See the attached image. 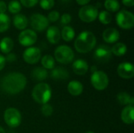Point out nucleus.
I'll return each instance as SVG.
<instances>
[{
  "mask_svg": "<svg viewBox=\"0 0 134 133\" xmlns=\"http://www.w3.org/2000/svg\"><path fill=\"white\" fill-rule=\"evenodd\" d=\"M60 17V13L56 11V10H53L51 11L49 14H48V16H47V19L49 20V22H56L57 21Z\"/></svg>",
  "mask_w": 134,
  "mask_h": 133,
  "instance_id": "obj_33",
  "label": "nucleus"
},
{
  "mask_svg": "<svg viewBox=\"0 0 134 133\" xmlns=\"http://www.w3.org/2000/svg\"><path fill=\"white\" fill-rule=\"evenodd\" d=\"M116 22L119 27L122 29H131L134 26V15L128 10L122 9L116 15Z\"/></svg>",
  "mask_w": 134,
  "mask_h": 133,
  "instance_id": "obj_6",
  "label": "nucleus"
},
{
  "mask_svg": "<svg viewBox=\"0 0 134 133\" xmlns=\"http://www.w3.org/2000/svg\"><path fill=\"white\" fill-rule=\"evenodd\" d=\"M72 70L74 73L78 75H84L89 70V65L86 60L78 59L72 63Z\"/></svg>",
  "mask_w": 134,
  "mask_h": 133,
  "instance_id": "obj_16",
  "label": "nucleus"
},
{
  "mask_svg": "<svg viewBox=\"0 0 134 133\" xmlns=\"http://www.w3.org/2000/svg\"><path fill=\"white\" fill-rule=\"evenodd\" d=\"M60 31L57 26H50L46 31V38L51 44H57L60 40Z\"/></svg>",
  "mask_w": 134,
  "mask_h": 133,
  "instance_id": "obj_15",
  "label": "nucleus"
},
{
  "mask_svg": "<svg viewBox=\"0 0 134 133\" xmlns=\"http://www.w3.org/2000/svg\"><path fill=\"white\" fill-rule=\"evenodd\" d=\"M49 20L47 17L40 13L32 14L30 18V24L31 27L37 31H43L49 27Z\"/></svg>",
  "mask_w": 134,
  "mask_h": 133,
  "instance_id": "obj_9",
  "label": "nucleus"
},
{
  "mask_svg": "<svg viewBox=\"0 0 134 133\" xmlns=\"http://www.w3.org/2000/svg\"><path fill=\"white\" fill-rule=\"evenodd\" d=\"M90 82L93 87L98 91H103L108 86L109 78L106 73L101 71L93 72L90 77Z\"/></svg>",
  "mask_w": 134,
  "mask_h": 133,
  "instance_id": "obj_5",
  "label": "nucleus"
},
{
  "mask_svg": "<svg viewBox=\"0 0 134 133\" xmlns=\"http://www.w3.org/2000/svg\"><path fill=\"white\" fill-rule=\"evenodd\" d=\"M50 77L54 80H66L69 78V72L63 67H57L52 69Z\"/></svg>",
  "mask_w": 134,
  "mask_h": 133,
  "instance_id": "obj_18",
  "label": "nucleus"
},
{
  "mask_svg": "<svg viewBox=\"0 0 134 133\" xmlns=\"http://www.w3.org/2000/svg\"><path fill=\"white\" fill-rule=\"evenodd\" d=\"M7 10V5L4 1H0V13H5Z\"/></svg>",
  "mask_w": 134,
  "mask_h": 133,
  "instance_id": "obj_37",
  "label": "nucleus"
},
{
  "mask_svg": "<svg viewBox=\"0 0 134 133\" xmlns=\"http://www.w3.org/2000/svg\"><path fill=\"white\" fill-rule=\"evenodd\" d=\"M5 61L9 62V63H13L16 60V55L12 53H9L7 54L6 56H5Z\"/></svg>",
  "mask_w": 134,
  "mask_h": 133,
  "instance_id": "obj_36",
  "label": "nucleus"
},
{
  "mask_svg": "<svg viewBox=\"0 0 134 133\" xmlns=\"http://www.w3.org/2000/svg\"><path fill=\"white\" fill-rule=\"evenodd\" d=\"M54 4H55L54 0H40L39 2V5L41 8L46 10L51 9L54 6Z\"/></svg>",
  "mask_w": 134,
  "mask_h": 133,
  "instance_id": "obj_31",
  "label": "nucleus"
},
{
  "mask_svg": "<svg viewBox=\"0 0 134 133\" xmlns=\"http://www.w3.org/2000/svg\"><path fill=\"white\" fill-rule=\"evenodd\" d=\"M86 133H95L94 132H92V131H90V132H87Z\"/></svg>",
  "mask_w": 134,
  "mask_h": 133,
  "instance_id": "obj_43",
  "label": "nucleus"
},
{
  "mask_svg": "<svg viewBox=\"0 0 134 133\" xmlns=\"http://www.w3.org/2000/svg\"><path fill=\"white\" fill-rule=\"evenodd\" d=\"M71 21V16L69 13H64L60 16V22L63 24H68Z\"/></svg>",
  "mask_w": 134,
  "mask_h": 133,
  "instance_id": "obj_35",
  "label": "nucleus"
},
{
  "mask_svg": "<svg viewBox=\"0 0 134 133\" xmlns=\"http://www.w3.org/2000/svg\"><path fill=\"white\" fill-rule=\"evenodd\" d=\"M130 98V95L126 92H121L117 95V100L121 105H129Z\"/></svg>",
  "mask_w": 134,
  "mask_h": 133,
  "instance_id": "obj_30",
  "label": "nucleus"
},
{
  "mask_svg": "<svg viewBox=\"0 0 134 133\" xmlns=\"http://www.w3.org/2000/svg\"><path fill=\"white\" fill-rule=\"evenodd\" d=\"M112 54L115 55L116 56H124L127 51V47L126 45L122 43V42H118L115 43L112 48H111Z\"/></svg>",
  "mask_w": 134,
  "mask_h": 133,
  "instance_id": "obj_24",
  "label": "nucleus"
},
{
  "mask_svg": "<svg viewBox=\"0 0 134 133\" xmlns=\"http://www.w3.org/2000/svg\"><path fill=\"white\" fill-rule=\"evenodd\" d=\"M97 43L94 34L89 31L81 32L75 41V48L78 53H87L93 50Z\"/></svg>",
  "mask_w": 134,
  "mask_h": 133,
  "instance_id": "obj_2",
  "label": "nucleus"
},
{
  "mask_svg": "<svg viewBox=\"0 0 134 133\" xmlns=\"http://www.w3.org/2000/svg\"><path fill=\"white\" fill-rule=\"evenodd\" d=\"M4 120L5 124L10 128H16L21 123V114L17 109L9 107L5 111Z\"/></svg>",
  "mask_w": 134,
  "mask_h": 133,
  "instance_id": "obj_8",
  "label": "nucleus"
},
{
  "mask_svg": "<svg viewBox=\"0 0 134 133\" xmlns=\"http://www.w3.org/2000/svg\"><path fill=\"white\" fill-rule=\"evenodd\" d=\"M93 56L94 59L100 63H108L112 57L111 49L106 45H100L95 49Z\"/></svg>",
  "mask_w": 134,
  "mask_h": 133,
  "instance_id": "obj_10",
  "label": "nucleus"
},
{
  "mask_svg": "<svg viewBox=\"0 0 134 133\" xmlns=\"http://www.w3.org/2000/svg\"><path fill=\"white\" fill-rule=\"evenodd\" d=\"M41 56H42L41 50L38 47H33V46L27 48L23 53L24 60L29 64L37 63L40 60Z\"/></svg>",
  "mask_w": 134,
  "mask_h": 133,
  "instance_id": "obj_12",
  "label": "nucleus"
},
{
  "mask_svg": "<svg viewBox=\"0 0 134 133\" xmlns=\"http://www.w3.org/2000/svg\"><path fill=\"white\" fill-rule=\"evenodd\" d=\"M42 67L46 70H52L55 67V60L50 55H45L41 59Z\"/></svg>",
  "mask_w": 134,
  "mask_h": 133,
  "instance_id": "obj_25",
  "label": "nucleus"
},
{
  "mask_svg": "<svg viewBox=\"0 0 134 133\" xmlns=\"http://www.w3.org/2000/svg\"><path fill=\"white\" fill-rule=\"evenodd\" d=\"M41 112L44 116L49 117V116L52 115V114L53 112V107H52V106L50 104L46 103V104L42 105V107L41 108Z\"/></svg>",
  "mask_w": 134,
  "mask_h": 133,
  "instance_id": "obj_32",
  "label": "nucleus"
},
{
  "mask_svg": "<svg viewBox=\"0 0 134 133\" xmlns=\"http://www.w3.org/2000/svg\"><path fill=\"white\" fill-rule=\"evenodd\" d=\"M97 17H98L100 22L105 25L110 24L112 20V16H111V13L106 10H102L100 13H98Z\"/></svg>",
  "mask_w": 134,
  "mask_h": 133,
  "instance_id": "obj_29",
  "label": "nucleus"
},
{
  "mask_svg": "<svg viewBox=\"0 0 134 133\" xmlns=\"http://www.w3.org/2000/svg\"><path fill=\"white\" fill-rule=\"evenodd\" d=\"M91 71H92V72H93H93H95V71H97V67H95V66L92 67H91Z\"/></svg>",
  "mask_w": 134,
  "mask_h": 133,
  "instance_id": "obj_41",
  "label": "nucleus"
},
{
  "mask_svg": "<svg viewBox=\"0 0 134 133\" xmlns=\"http://www.w3.org/2000/svg\"><path fill=\"white\" fill-rule=\"evenodd\" d=\"M31 75L34 80L40 82V81H43L47 78L48 72H47L46 69L41 67H38L32 70Z\"/></svg>",
  "mask_w": 134,
  "mask_h": 133,
  "instance_id": "obj_21",
  "label": "nucleus"
},
{
  "mask_svg": "<svg viewBox=\"0 0 134 133\" xmlns=\"http://www.w3.org/2000/svg\"><path fill=\"white\" fill-rule=\"evenodd\" d=\"M122 121L127 125H132L134 122V108L133 106L128 105L122 111L121 113Z\"/></svg>",
  "mask_w": 134,
  "mask_h": 133,
  "instance_id": "obj_17",
  "label": "nucleus"
},
{
  "mask_svg": "<svg viewBox=\"0 0 134 133\" xmlns=\"http://www.w3.org/2000/svg\"><path fill=\"white\" fill-rule=\"evenodd\" d=\"M13 45L14 43L13 39L9 37H5L0 42V50L2 53L8 54L13 50Z\"/></svg>",
  "mask_w": 134,
  "mask_h": 133,
  "instance_id": "obj_22",
  "label": "nucleus"
},
{
  "mask_svg": "<svg viewBox=\"0 0 134 133\" xmlns=\"http://www.w3.org/2000/svg\"><path fill=\"white\" fill-rule=\"evenodd\" d=\"M68 91L73 96H78L81 95L83 92L82 84L77 80L71 81L68 85Z\"/></svg>",
  "mask_w": 134,
  "mask_h": 133,
  "instance_id": "obj_19",
  "label": "nucleus"
},
{
  "mask_svg": "<svg viewBox=\"0 0 134 133\" xmlns=\"http://www.w3.org/2000/svg\"><path fill=\"white\" fill-rule=\"evenodd\" d=\"M5 56H3L2 55L0 54V71L5 67Z\"/></svg>",
  "mask_w": 134,
  "mask_h": 133,
  "instance_id": "obj_39",
  "label": "nucleus"
},
{
  "mask_svg": "<svg viewBox=\"0 0 134 133\" xmlns=\"http://www.w3.org/2000/svg\"><path fill=\"white\" fill-rule=\"evenodd\" d=\"M7 9L9 13L13 14H18L21 10V5L20 2H18L17 0H12L9 2Z\"/></svg>",
  "mask_w": 134,
  "mask_h": 133,
  "instance_id": "obj_28",
  "label": "nucleus"
},
{
  "mask_svg": "<svg viewBox=\"0 0 134 133\" xmlns=\"http://www.w3.org/2000/svg\"><path fill=\"white\" fill-rule=\"evenodd\" d=\"M31 96L36 103L43 105L47 103V102L50 100L52 90L47 83L40 82L33 88Z\"/></svg>",
  "mask_w": 134,
  "mask_h": 133,
  "instance_id": "obj_3",
  "label": "nucleus"
},
{
  "mask_svg": "<svg viewBox=\"0 0 134 133\" xmlns=\"http://www.w3.org/2000/svg\"><path fill=\"white\" fill-rule=\"evenodd\" d=\"M60 36L65 42H71L75 36V31L71 26H64L60 31Z\"/></svg>",
  "mask_w": 134,
  "mask_h": 133,
  "instance_id": "obj_23",
  "label": "nucleus"
},
{
  "mask_svg": "<svg viewBox=\"0 0 134 133\" xmlns=\"http://www.w3.org/2000/svg\"><path fill=\"white\" fill-rule=\"evenodd\" d=\"M13 23L14 27L16 29L23 31V30L26 29V27H27L28 20L25 15L18 13L14 16V17L13 19Z\"/></svg>",
  "mask_w": 134,
  "mask_h": 133,
  "instance_id": "obj_20",
  "label": "nucleus"
},
{
  "mask_svg": "<svg viewBox=\"0 0 134 133\" xmlns=\"http://www.w3.org/2000/svg\"><path fill=\"white\" fill-rule=\"evenodd\" d=\"M76 1V2L79 5H87L91 0H75Z\"/></svg>",
  "mask_w": 134,
  "mask_h": 133,
  "instance_id": "obj_40",
  "label": "nucleus"
},
{
  "mask_svg": "<svg viewBox=\"0 0 134 133\" xmlns=\"http://www.w3.org/2000/svg\"><path fill=\"white\" fill-rule=\"evenodd\" d=\"M104 7L108 12H118L120 9V4L118 0H105Z\"/></svg>",
  "mask_w": 134,
  "mask_h": 133,
  "instance_id": "obj_27",
  "label": "nucleus"
},
{
  "mask_svg": "<svg viewBox=\"0 0 134 133\" xmlns=\"http://www.w3.org/2000/svg\"><path fill=\"white\" fill-rule=\"evenodd\" d=\"M98 13V9L96 6L92 5H86L79 9V16L82 21L85 23H91L97 18Z\"/></svg>",
  "mask_w": 134,
  "mask_h": 133,
  "instance_id": "obj_7",
  "label": "nucleus"
},
{
  "mask_svg": "<svg viewBox=\"0 0 134 133\" xmlns=\"http://www.w3.org/2000/svg\"><path fill=\"white\" fill-rule=\"evenodd\" d=\"M10 26V18L5 13H0V33L6 31Z\"/></svg>",
  "mask_w": 134,
  "mask_h": 133,
  "instance_id": "obj_26",
  "label": "nucleus"
},
{
  "mask_svg": "<svg viewBox=\"0 0 134 133\" xmlns=\"http://www.w3.org/2000/svg\"><path fill=\"white\" fill-rule=\"evenodd\" d=\"M27 85L26 77L19 72L9 73L2 80V89L11 95L17 94L24 90Z\"/></svg>",
  "mask_w": 134,
  "mask_h": 133,
  "instance_id": "obj_1",
  "label": "nucleus"
},
{
  "mask_svg": "<svg viewBox=\"0 0 134 133\" xmlns=\"http://www.w3.org/2000/svg\"><path fill=\"white\" fill-rule=\"evenodd\" d=\"M122 2L124 5L128 7H133L134 5V0H122Z\"/></svg>",
  "mask_w": 134,
  "mask_h": 133,
  "instance_id": "obj_38",
  "label": "nucleus"
},
{
  "mask_svg": "<svg viewBox=\"0 0 134 133\" xmlns=\"http://www.w3.org/2000/svg\"><path fill=\"white\" fill-rule=\"evenodd\" d=\"M54 56L57 62L62 64H68L74 60L75 54L71 47L62 45L58 46L54 51Z\"/></svg>",
  "mask_w": 134,
  "mask_h": 133,
  "instance_id": "obj_4",
  "label": "nucleus"
},
{
  "mask_svg": "<svg viewBox=\"0 0 134 133\" xmlns=\"http://www.w3.org/2000/svg\"><path fill=\"white\" fill-rule=\"evenodd\" d=\"M118 74L124 79H130L134 75V66L130 62L121 63L117 68Z\"/></svg>",
  "mask_w": 134,
  "mask_h": 133,
  "instance_id": "obj_13",
  "label": "nucleus"
},
{
  "mask_svg": "<svg viewBox=\"0 0 134 133\" xmlns=\"http://www.w3.org/2000/svg\"><path fill=\"white\" fill-rule=\"evenodd\" d=\"M38 36L35 31L31 29L23 30L18 36L19 43L23 46H31L34 45L37 41Z\"/></svg>",
  "mask_w": 134,
  "mask_h": 133,
  "instance_id": "obj_11",
  "label": "nucleus"
},
{
  "mask_svg": "<svg viewBox=\"0 0 134 133\" xmlns=\"http://www.w3.org/2000/svg\"><path fill=\"white\" fill-rule=\"evenodd\" d=\"M38 1L39 0H20V3L24 7L31 8L35 6L38 2Z\"/></svg>",
  "mask_w": 134,
  "mask_h": 133,
  "instance_id": "obj_34",
  "label": "nucleus"
},
{
  "mask_svg": "<svg viewBox=\"0 0 134 133\" xmlns=\"http://www.w3.org/2000/svg\"><path fill=\"white\" fill-rule=\"evenodd\" d=\"M0 133H5L4 129H3L2 127H1V126H0Z\"/></svg>",
  "mask_w": 134,
  "mask_h": 133,
  "instance_id": "obj_42",
  "label": "nucleus"
},
{
  "mask_svg": "<svg viewBox=\"0 0 134 133\" xmlns=\"http://www.w3.org/2000/svg\"><path fill=\"white\" fill-rule=\"evenodd\" d=\"M102 37L104 42L109 44H112L119 41L120 38V33L117 29L114 27H109L104 31Z\"/></svg>",
  "mask_w": 134,
  "mask_h": 133,
  "instance_id": "obj_14",
  "label": "nucleus"
}]
</instances>
